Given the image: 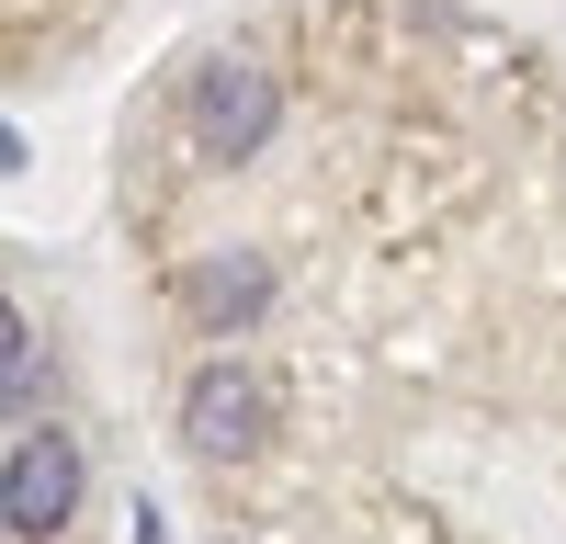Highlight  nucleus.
Listing matches in <instances>:
<instances>
[{
	"label": "nucleus",
	"instance_id": "obj_1",
	"mask_svg": "<svg viewBox=\"0 0 566 544\" xmlns=\"http://www.w3.org/2000/svg\"><path fill=\"white\" fill-rule=\"evenodd\" d=\"M272 114H283V80H272L261 57H216V69L193 80V148H205V159H261Z\"/></svg>",
	"mask_w": 566,
	"mask_h": 544
},
{
	"label": "nucleus",
	"instance_id": "obj_2",
	"mask_svg": "<svg viewBox=\"0 0 566 544\" xmlns=\"http://www.w3.org/2000/svg\"><path fill=\"white\" fill-rule=\"evenodd\" d=\"M69 511H80V442L69 431H23L12 465H0V522L23 544H45V533H69Z\"/></svg>",
	"mask_w": 566,
	"mask_h": 544
},
{
	"label": "nucleus",
	"instance_id": "obj_3",
	"mask_svg": "<svg viewBox=\"0 0 566 544\" xmlns=\"http://www.w3.org/2000/svg\"><path fill=\"white\" fill-rule=\"evenodd\" d=\"M261 431H272V386L250 375V363H205L193 397H181V442H193L205 465H239Z\"/></svg>",
	"mask_w": 566,
	"mask_h": 544
},
{
	"label": "nucleus",
	"instance_id": "obj_4",
	"mask_svg": "<svg viewBox=\"0 0 566 544\" xmlns=\"http://www.w3.org/2000/svg\"><path fill=\"white\" fill-rule=\"evenodd\" d=\"M181 295H193V317H205V329H239V317L272 295V272H261V261H205Z\"/></svg>",
	"mask_w": 566,
	"mask_h": 544
},
{
	"label": "nucleus",
	"instance_id": "obj_5",
	"mask_svg": "<svg viewBox=\"0 0 566 544\" xmlns=\"http://www.w3.org/2000/svg\"><path fill=\"white\" fill-rule=\"evenodd\" d=\"M34 375V341H23V306L0 295V386H23Z\"/></svg>",
	"mask_w": 566,
	"mask_h": 544
},
{
	"label": "nucleus",
	"instance_id": "obj_6",
	"mask_svg": "<svg viewBox=\"0 0 566 544\" xmlns=\"http://www.w3.org/2000/svg\"><path fill=\"white\" fill-rule=\"evenodd\" d=\"M0 170H23V136H12V125H0Z\"/></svg>",
	"mask_w": 566,
	"mask_h": 544
}]
</instances>
